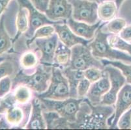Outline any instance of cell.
I'll return each instance as SVG.
<instances>
[{"label":"cell","mask_w":131,"mask_h":130,"mask_svg":"<svg viewBox=\"0 0 131 130\" xmlns=\"http://www.w3.org/2000/svg\"><path fill=\"white\" fill-rule=\"evenodd\" d=\"M69 67L73 70L84 71L91 67L103 70L104 66L101 59L94 57L89 46L78 44L71 48V58Z\"/></svg>","instance_id":"8992f818"},{"label":"cell","mask_w":131,"mask_h":130,"mask_svg":"<svg viewBox=\"0 0 131 130\" xmlns=\"http://www.w3.org/2000/svg\"><path fill=\"white\" fill-rule=\"evenodd\" d=\"M13 44V39L9 37L5 27V14H2L0 18V55L8 52Z\"/></svg>","instance_id":"d4e9b609"},{"label":"cell","mask_w":131,"mask_h":130,"mask_svg":"<svg viewBox=\"0 0 131 130\" xmlns=\"http://www.w3.org/2000/svg\"><path fill=\"white\" fill-rule=\"evenodd\" d=\"M12 81L9 76L2 78L0 80V98L8 94L12 89Z\"/></svg>","instance_id":"836d02e7"},{"label":"cell","mask_w":131,"mask_h":130,"mask_svg":"<svg viewBox=\"0 0 131 130\" xmlns=\"http://www.w3.org/2000/svg\"><path fill=\"white\" fill-rule=\"evenodd\" d=\"M105 24V22H102L96 31L94 39L88 44L91 48L92 54L99 59L131 63V55L125 52L112 48L110 46L108 42V37L110 34L103 31L102 29V27Z\"/></svg>","instance_id":"3957f363"},{"label":"cell","mask_w":131,"mask_h":130,"mask_svg":"<svg viewBox=\"0 0 131 130\" xmlns=\"http://www.w3.org/2000/svg\"><path fill=\"white\" fill-rule=\"evenodd\" d=\"M11 0H0V18Z\"/></svg>","instance_id":"74e56055"},{"label":"cell","mask_w":131,"mask_h":130,"mask_svg":"<svg viewBox=\"0 0 131 130\" xmlns=\"http://www.w3.org/2000/svg\"><path fill=\"white\" fill-rule=\"evenodd\" d=\"M58 42L59 39L56 33L50 37L34 40L37 52L40 55V64L53 66V58Z\"/></svg>","instance_id":"8fae6325"},{"label":"cell","mask_w":131,"mask_h":130,"mask_svg":"<svg viewBox=\"0 0 131 130\" xmlns=\"http://www.w3.org/2000/svg\"><path fill=\"white\" fill-rule=\"evenodd\" d=\"M114 112V105H94L85 98L77 113V120L69 124V127L78 129H109L108 120Z\"/></svg>","instance_id":"6da1fadb"},{"label":"cell","mask_w":131,"mask_h":130,"mask_svg":"<svg viewBox=\"0 0 131 130\" xmlns=\"http://www.w3.org/2000/svg\"><path fill=\"white\" fill-rule=\"evenodd\" d=\"M72 6L69 0H50L45 14L52 21H66L72 17Z\"/></svg>","instance_id":"4fadbf2b"},{"label":"cell","mask_w":131,"mask_h":130,"mask_svg":"<svg viewBox=\"0 0 131 130\" xmlns=\"http://www.w3.org/2000/svg\"><path fill=\"white\" fill-rule=\"evenodd\" d=\"M39 10L45 13L50 0H29Z\"/></svg>","instance_id":"e575fe53"},{"label":"cell","mask_w":131,"mask_h":130,"mask_svg":"<svg viewBox=\"0 0 131 130\" xmlns=\"http://www.w3.org/2000/svg\"><path fill=\"white\" fill-rule=\"evenodd\" d=\"M72 6V18L74 20L89 24L99 21L98 3L89 0H69Z\"/></svg>","instance_id":"ba28073f"},{"label":"cell","mask_w":131,"mask_h":130,"mask_svg":"<svg viewBox=\"0 0 131 130\" xmlns=\"http://www.w3.org/2000/svg\"><path fill=\"white\" fill-rule=\"evenodd\" d=\"M84 77L88 79L91 83L96 82L102 78L104 74V70L96 67H91L84 71Z\"/></svg>","instance_id":"f546056e"},{"label":"cell","mask_w":131,"mask_h":130,"mask_svg":"<svg viewBox=\"0 0 131 130\" xmlns=\"http://www.w3.org/2000/svg\"><path fill=\"white\" fill-rule=\"evenodd\" d=\"M131 107V84L126 83L117 94L114 104V112L108 120L109 129H117V122L126 111Z\"/></svg>","instance_id":"30bf717a"},{"label":"cell","mask_w":131,"mask_h":130,"mask_svg":"<svg viewBox=\"0 0 131 130\" xmlns=\"http://www.w3.org/2000/svg\"><path fill=\"white\" fill-rule=\"evenodd\" d=\"M52 65L39 64L31 74L20 70L13 79V86L25 85L35 94H41L47 90L52 76Z\"/></svg>","instance_id":"7a4b0ae2"},{"label":"cell","mask_w":131,"mask_h":130,"mask_svg":"<svg viewBox=\"0 0 131 130\" xmlns=\"http://www.w3.org/2000/svg\"><path fill=\"white\" fill-rule=\"evenodd\" d=\"M103 70L106 72L109 76L110 88L108 92L104 95L100 104L114 105L117 94L127 83L126 78L119 69L112 65H106Z\"/></svg>","instance_id":"9c48e42d"},{"label":"cell","mask_w":131,"mask_h":130,"mask_svg":"<svg viewBox=\"0 0 131 130\" xmlns=\"http://www.w3.org/2000/svg\"><path fill=\"white\" fill-rule=\"evenodd\" d=\"M102 23V21L99 20L95 24H89L83 21H77L72 17L66 21V23L68 26L77 35L86 40H91L94 39L96 31Z\"/></svg>","instance_id":"2e32d148"},{"label":"cell","mask_w":131,"mask_h":130,"mask_svg":"<svg viewBox=\"0 0 131 130\" xmlns=\"http://www.w3.org/2000/svg\"><path fill=\"white\" fill-rule=\"evenodd\" d=\"M89 1H91V2H96V3H100L101 2V0H89Z\"/></svg>","instance_id":"60d3db41"},{"label":"cell","mask_w":131,"mask_h":130,"mask_svg":"<svg viewBox=\"0 0 131 130\" xmlns=\"http://www.w3.org/2000/svg\"><path fill=\"white\" fill-rule=\"evenodd\" d=\"M3 116V114H2V113H0V119Z\"/></svg>","instance_id":"b9f144b4"},{"label":"cell","mask_w":131,"mask_h":130,"mask_svg":"<svg viewBox=\"0 0 131 130\" xmlns=\"http://www.w3.org/2000/svg\"><path fill=\"white\" fill-rule=\"evenodd\" d=\"M46 129H70L69 122L54 111H44Z\"/></svg>","instance_id":"44dd1931"},{"label":"cell","mask_w":131,"mask_h":130,"mask_svg":"<svg viewBox=\"0 0 131 130\" xmlns=\"http://www.w3.org/2000/svg\"><path fill=\"white\" fill-rule=\"evenodd\" d=\"M20 64L24 70H35L40 64L39 53L31 50L24 52L20 57Z\"/></svg>","instance_id":"603a6c76"},{"label":"cell","mask_w":131,"mask_h":130,"mask_svg":"<svg viewBox=\"0 0 131 130\" xmlns=\"http://www.w3.org/2000/svg\"><path fill=\"white\" fill-rule=\"evenodd\" d=\"M110 88V81L109 76L106 72L104 71V74L102 78L96 81L93 83H91L89 88L86 98L91 104L96 105L101 103V100L104 94H106Z\"/></svg>","instance_id":"9a60e30c"},{"label":"cell","mask_w":131,"mask_h":130,"mask_svg":"<svg viewBox=\"0 0 131 130\" xmlns=\"http://www.w3.org/2000/svg\"><path fill=\"white\" fill-rule=\"evenodd\" d=\"M126 26H127L126 20L121 18H115L104 25V27L105 28V31H102L112 34H119L121 31Z\"/></svg>","instance_id":"83f0119b"},{"label":"cell","mask_w":131,"mask_h":130,"mask_svg":"<svg viewBox=\"0 0 131 130\" xmlns=\"http://www.w3.org/2000/svg\"><path fill=\"white\" fill-rule=\"evenodd\" d=\"M61 70L68 80L70 89V97L78 98L77 95V87L81 79L85 77L84 71L73 70L69 66L61 68Z\"/></svg>","instance_id":"ac0fdd59"},{"label":"cell","mask_w":131,"mask_h":130,"mask_svg":"<svg viewBox=\"0 0 131 130\" xmlns=\"http://www.w3.org/2000/svg\"><path fill=\"white\" fill-rule=\"evenodd\" d=\"M115 2V3H116L117 5V8H118V9L119 10V9L121 8V5H122L123 3L125 0H114Z\"/></svg>","instance_id":"f35d334b"},{"label":"cell","mask_w":131,"mask_h":130,"mask_svg":"<svg viewBox=\"0 0 131 130\" xmlns=\"http://www.w3.org/2000/svg\"><path fill=\"white\" fill-rule=\"evenodd\" d=\"M104 66L112 65L119 69L125 77L127 83L131 84V64H126L119 61H109L106 59H101Z\"/></svg>","instance_id":"f1b7e54d"},{"label":"cell","mask_w":131,"mask_h":130,"mask_svg":"<svg viewBox=\"0 0 131 130\" xmlns=\"http://www.w3.org/2000/svg\"><path fill=\"white\" fill-rule=\"evenodd\" d=\"M38 98V97H37ZM44 111H54L73 123L77 120V113L84 98H74L69 97L65 100H56L47 98H40Z\"/></svg>","instance_id":"277c9868"},{"label":"cell","mask_w":131,"mask_h":130,"mask_svg":"<svg viewBox=\"0 0 131 130\" xmlns=\"http://www.w3.org/2000/svg\"><path fill=\"white\" fill-rule=\"evenodd\" d=\"M108 42L112 48L131 55V44L121 39L118 34H110L108 37Z\"/></svg>","instance_id":"484cf974"},{"label":"cell","mask_w":131,"mask_h":130,"mask_svg":"<svg viewBox=\"0 0 131 130\" xmlns=\"http://www.w3.org/2000/svg\"><path fill=\"white\" fill-rule=\"evenodd\" d=\"M16 26L17 29L16 35L13 39V42H15L22 34H24L29 28V16L28 11L24 7L19 6L16 20Z\"/></svg>","instance_id":"7402d4cb"},{"label":"cell","mask_w":131,"mask_h":130,"mask_svg":"<svg viewBox=\"0 0 131 130\" xmlns=\"http://www.w3.org/2000/svg\"><path fill=\"white\" fill-rule=\"evenodd\" d=\"M91 83L85 77L81 79L77 87V95L78 98H85L88 94Z\"/></svg>","instance_id":"d6a6232c"},{"label":"cell","mask_w":131,"mask_h":130,"mask_svg":"<svg viewBox=\"0 0 131 130\" xmlns=\"http://www.w3.org/2000/svg\"><path fill=\"white\" fill-rule=\"evenodd\" d=\"M118 10L119 9L115 1H102L98 6L99 19L103 22H108L116 17Z\"/></svg>","instance_id":"d6986e66"},{"label":"cell","mask_w":131,"mask_h":130,"mask_svg":"<svg viewBox=\"0 0 131 130\" xmlns=\"http://www.w3.org/2000/svg\"><path fill=\"white\" fill-rule=\"evenodd\" d=\"M17 2L19 6L24 7L28 11L29 28L24 34L26 39H31L38 28L45 25H56L66 23V21H55L50 20L45 13L38 10L29 0H17Z\"/></svg>","instance_id":"52a82bcc"},{"label":"cell","mask_w":131,"mask_h":130,"mask_svg":"<svg viewBox=\"0 0 131 130\" xmlns=\"http://www.w3.org/2000/svg\"><path fill=\"white\" fill-rule=\"evenodd\" d=\"M31 111L29 121L26 124V129H46V121L44 118L43 109L40 100L34 96L31 101Z\"/></svg>","instance_id":"e0dca14e"},{"label":"cell","mask_w":131,"mask_h":130,"mask_svg":"<svg viewBox=\"0 0 131 130\" xmlns=\"http://www.w3.org/2000/svg\"><path fill=\"white\" fill-rule=\"evenodd\" d=\"M4 60H5V58L4 57H0V63H2Z\"/></svg>","instance_id":"ab89813d"},{"label":"cell","mask_w":131,"mask_h":130,"mask_svg":"<svg viewBox=\"0 0 131 130\" xmlns=\"http://www.w3.org/2000/svg\"><path fill=\"white\" fill-rule=\"evenodd\" d=\"M1 100H2V99H1V98H0V102H1Z\"/></svg>","instance_id":"7bdbcfd3"},{"label":"cell","mask_w":131,"mask_h":130,"mask_svg":"<svg viewBox=\"0 0 131 130\" xmlns=\"http://www.w3.org/2000/svg\"><path fill=\"white\" fill-rule=\"evenodd\" d=\"M119 36L124 40L131 42V26H126L119 33Z\"/></svg>","instance_id":"d590c367"},{"label":"cell","mask_w":131,"mask_h":130,"mask_svg":"<svg viewBox=\"0 0 131 130\" xmlns=\"http://www.w3.org/2000/svg\"><path fill=\"white\" fill-rule=\"evenodd\" d=\"M117 127L121 129H131V107L119 118Z\"/></svg>","instance_id":"4dcf8cb0"},{"label":"cell","mask_w":131,"mask_h":130,"mask_svg":"<svg viewBox=\"0 0 131 130\" xmlns=\"http://www.w3.org/2000/svg\"><path fill=\"white\" fill-rule=\"evenodd\" d=\"M71 58V48L63 44L61 41L58 42L53 58V66L61 68L69 66Z\"/></svg>","instance_id":"ffe728a7"},{"label":"cell","mask_w":131,"mask_h":130,"mask_svg":"<svg viewBox=\"0 0 131 130\" xmlns=\"http://www.w3.org/2000/svg\"><path fill=\"white\" fill-rule=\"evenodd\" d=\"M34 96L40 98L61 100L70 97V89L67 77L61 68L53 66L52 76L47 90L41 94H34Z\"/></svg>","instance_id":"5b68a950"},{"label":"cell","mask_w":131,"mask_h":130,"mask_svg":"<svg viewBox=\"0 0 131 130\" xmlns=\"http://www.w3.org/2000/svg\"><path fill=\"white\" fill-rule=\"evenodd\" d=\"M14 71L15 68L11 61L4 60L0 63V80L3 77L11 76Z\"/></svg>","instance_id":"1f68e13d"},{"label":"cell","mask_w":131,"mask_h":130,"mask_svg":"<svg viewBox=\"0 0 131 130\" xmlns=\"http://www.w3.org/2000/svg\"><path fill=\"white\" fill-rule=\"evenodd\" d=\"M56 33L55 27L53 25H45L39 27L35 31V33L31 39H27L26 46L30 48L31 45L34 42V40L37 39H44V38L50 37Z\"/></svg>","instance_id":"4316f807"},{"label":"cell","mask_w":131,"mask_h":130,"mask_svg":"<svg viewBox=\"0 0 131 130\" xmlns=\"http://www.w3.org/2000/svg\"><path fill=\"white\" fill-rule=\"evenodd\" d=\"M56 33L58 34L59 41L67 47L72 48L76 45L83 44L88 46L93 40H86L77 35L66 23L53 25Z\"/></svg>","instance_id":"5bb4252c"},{"label":"cell","mask_w":131,"mask_h":130,"mask_svg":"<svg viewBox=\"0 0 131 130\" xmlns=\"http://www.w3.org/2000/svg\"><path fill=\"white\" fill-rule=\"evenodd\" d=\"M31 103H27L22 106L14 105L6 111L5 118L12 126L22 129L26 127L29 119Z\"/></svg>","instance_id":"7c38bea8"},{"label":"cell","mask_w":131,"mask_h":130,"mask_svg":"<svg viewBox=\"0 0 131 130\" xmlns=\"http://www.w3.org/2000/svg\"><path fill=\"white\" fill-rule=\"evenodd\" d=\"M13 94L17 104L24 105L31 102L33 91L25 85H18L15 87Z\"/></svg>","instance_id":"cb8c5ba5"},{"label":"cell","mask_w":131,"mask_h":130,"mask_svg":"<svg viewBox=\"0 0 131 130\" xmlns=\"http://www.w3.org/2000/svg\"><path fill=\"white\" fill-rule=\"evenodd\" d=\"M12 126L7 122L5 116H2L0 119V129H7L11 128Z\"/></svg>","instance_id":"8d00e7d4"}]
</instances>
